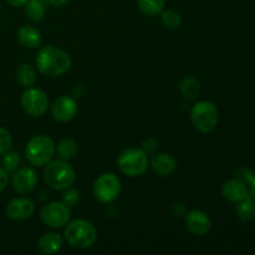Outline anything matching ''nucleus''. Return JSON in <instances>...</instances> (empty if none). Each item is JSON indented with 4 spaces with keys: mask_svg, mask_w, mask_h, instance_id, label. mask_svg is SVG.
<instances>
[{
    "mask_svg": "<svg viewBox=\"0 0 255 255\" xmlns=\"http://www.w3.org/2000/svg\"><path fill=\"white\" fill-rule=\"evenodd\" d=\"M77 151H79L77 142L74 138H70V137L62 138L56 146L57 154H59L60 158L65 159V161H70V159L75 158Z\"/></svg>",
    "mask_w": 255,
    "mask_h": 255,
    "instance_id": "obj_19",
    "label": "nucleus"
},
{
    "mask_svg": "<svg viewBox=\"0 0 255 255\" xmlns=\"http://www.w3.org/2000/svg\"><path fill=\"white\" fill-rule=\"evenodd\" d=\"M36 67L44 76L55 79L66 74L71 69V57L64 50L52 45L41 47L36 55Z\"/></svg>",
    "mask_w": 255,
    "mask_h": 255,
    "instance_id": "obj_1",
    "label": "nucleus"
},
{
    "mask_svg": "<svg viewBox=\"0 0 255 255\" xmlns=\"http://www.w3.org/2000/svg\"><path fill=\"white\" fill-rule=\"evenodd\" d=\"M11 134L4 127H0V154H4L5 152L9 151L11 146Z\"/></svg>",
    "mask_w": 255,
    "mask_h": 255,
    "instance_id": "obj_27",
    "label": "nucleus"
},
{
    "mask_svg": "<svg viewBox=\"0 0 255 255\" xmlns=\"http://www.w3.org/2000/svg\"><path fill=\"white\" fill-rule=\"evenodd\" d=\"M179 89H181V92L183 94L184 97H187V99H196L199 95L201 86H199V82L196 77L186 76L182 79L181 84H179Z\"/></svg>",
    "mask_w": 255,
    "mask_h": 255,
    "instance_id": "obj_21",
    "label": "nucleus"
},
{
    "mask_svg": "<svg viewBox=\"0 0 255 255\" xmlns=\"http://www.w3.org/2000/svg\"><path fill=\"white\" fill-rule=\"evenodd\" d=\"M15 77L21 86L27 89V87L34 86L36 82V70L30 64H21L17 66L15 71Z\"/></svg>",
    "mask_w": 255,
    "mask_h": 255,
    "instance_id": "obj_18",
    "label": "nucleus"
},
{
    "mask_svg": "<svg viewBox=\"0 0 255 255\" xmlns=\"http://www.w3.org/2000/svg\"><path fill=\"white\" fill-rule=\"evenodd\" d=\"M64 246L61 236L57 233H45L40 237L37 242V249L40 253L45 255H51L57 253Z\"/></svg>",
    "mask_w": 255,
    "mask_h": 255,
    "instance_id": "obj_16",
    "label": "nucleus"
},
{
    "mask_svg": "<svg viewBox=\"0 0 255 255\" xmlns=\"http://www.w3.org/2000/svg\"><path fill=\"white\" fill-rule=\"evenodd\" d=\"M121 193V181L115 173L101 174L94 183V196L101 203L116 201Z\"/></svg>",
    "mask_w": 255,
    "mask_h": 255,
    "instance_id": "obj_7",
    "label": "nucleus"
},
{
    "mask_svg": "<svg viewBox=\"0 0 255 255\" xmlns=\"http://www.w3.org/2000/svg\"><path fill=\"white\" fill-rule=\"evenodd\" d=\"M2 167L6 169L7 172H14L19 168L20 163H21V158L16 152H5L2 154Z\"/></svg>",
    "mask_w": 255,
    "mask_h": 255,
    "instance_id": "obj_25",
    "label": "nucleus"
},
{
    "mask_svg": "<svg viewBox=\"0 0 255 255\" xmlns=\"http://www.w3.org/2000/svg\"><path fill=\"white\" fill-rule=\"evenodd\" d=\"M21 106L29 116L41 117L49 109V99L42 90L27 87L21 95Z\"/></svg>",
    "mask_w": 255,
    "mask_h": 255,
    "instance_id": "obj_8",
    "label": "nucleus"
},
{
    "mask_svg": "<svg viewBox=\"0 0 255 255\" xmlns=\"http://www.w3.org/2000/svg\"><path fill=\"white\" fill-rule=\"evenodd\" d=\"M56 153V146H55L52 138L45 134L35 136L27 142L25 148V157L27 162L34 167L46 166Z\"/></svg>",
    "mask_w": 255,
    "mask_h": 255,
    "instance_id": "obj_4",
    "label": "nucleus"
},
{
    "mask_svg": "<svg viewBox=\"0 0 255 255\" xmlns=\"http://www.w3.org/2000/svg\"><path fill=\"white\" fill-rule=\"evenodd\" d=\"M10 6L14 7H20V6H25V5L29 2V0H5Z\"/></svg>",
    "mask_w": 255,
    "mask_h": 255,
    "instance_id": "obj_30",
    "label": "nucleus"
},
{
    "mask_svg": "<svg viewBox=\"0 0 255 255\" xmlns=\"http://www.w3.org/2000/svg\"><path fill=\"white\" fill-rule=\"evenodd\" d=\"M17 40L20 44L27 49H35L41 45V34L36 27L31 25H24L17 31Z\"/></svg>",
    "mask_w": 255,
    "mask_h": 255,
    "instance_id": "obj_17",
    "label": "nucleus"
},
{
    "mask_svg": "<svg viewBox=\"0 0 255 255\" xmlns=\"http://www.w3.org/2000/svg\"><path fill=\"white\" fill-rule=\"evenodd\" d=\"M249 187H251V194L252 197L255 199V177H253V179L251 181V183H249Z\"/></svg>",
    "mask_w": 255,
    "mask_h": 255,
    "instance_id": "obj_32",
    "label": "nucleus"
},
{
    "mask_svg": "<svg viewBox=\"0 0 255 255\" xmlns=\"http://www.w3.org/2000/svg\"><path fill=\"white\" fill-rule=\"evenodd\" d=\"M64 234L67 243L79 249L90 248L97 241L96 227L86 219H74L67 222Z\"/></svg>",
    "mask_w": 255,
    "mask_h": 255,
    "instance_id": "obj_2",
    "label": "nucleus"
},
{
    "mask_svg": "<svg viewBox=\"0 0 255 255\" xmlns=\"http://www.w3.org/2000/svg\"><path fill=\"white\" fill-rule=\"evenodd\" d=\"M80 201V192L77 189L72 188H66L65 192L62 193L61 202L64 204H66L67 207H75Z\"/></svg>",
    "mask_w": 255,
    "mask_h": 255,
    "instance_id": "obj_26",
    "label": "nucleus"
},
{
    "mask_svg": "<svg viewBox=\"0 0 255 255\" xmlns=\"http://www.w3.org/2000/svg\"><path fill=\"white\" fill-rule=\"evenodd\" d=\"M211 219L208 214L201 209H193L186 216V227L194 236H204L211 229Z\"/></svg>",
    "mask_w": 255,
    "mask_h": 255,
    "instance_id": "obj_13",
    "label": "nucleus"
},
{
    "mask_svg": "<svg viewBox=\"0 0 255 255\" xmlns=\"http://www.w3.org/2000/svg\"><path fill=\"white\" fill-rule=\"evenodd\" d=\"M7 183H9V174H7V171L4 167L0 166V193L4 192Z\"/></svg>",
    "mask_w": 255,
    "mask_h": 255,
    "instance_id": "obj_29",
    "label": "nucleus"
},
{
    "mask_svg": "<svg viewBox=\"0 0 255 255\" xmlns=\"http://www.w3.org/2000/svg\"><path fill=\"white\" fill-rule=\"evenodd\" d=\"M50 2H51L52 5H55V6H62V5L66 4L69 0H49Z\"/></svg>",
    "mask_w": 255,
    "mask_h": 255,
    "instance_id": "obj_31",
    "label": "nucleus"
},
{
    "mask_svg": "<svg viewBox=\"0 0 255 255\" xmlns=\"http://www.w3.org/2000/svg\"><path fill=\"white\" fill-rule=\"evenodd\" d=\"M40 217L45 226L50 228H61L66 226L67 222L71 218V211H70V207H67L62 202H50L46 206L42 207Z\"/></svg>",
    "mask_w": 255,
    "mask_h": 255,
    "instance_id": "obj_9",
    "label": "nucleus"
},
{
    "mask_svg": "<svg viewBox=\"0 0 255 255\" xmlns=\"http://www.w3.org/2000/svg\"><path fill=\"white\" fill-rule=\"evenodd\" d=\"M76 174L75 169L69 161L65 159H56L50 161L45 166L44 169V181L46 182L50 188L55 191H65L66 188L74 184Z\"/></svg>",
    "mask_w": 255,
    "mask_h": 255,
    "instance_id": "obj_3",
    "label": "nucleus"
},
{
    "mask_svg": "<svg viewBox=\"0 0 255 255\" xmlns=\"http://www.w3.org/2000/svg\"><path fill=\"white\" fill-rule=\"evenodd\" d=\"M222 196L227 201L239 203L243 199L248 198L249 192L246 183L242 182L241 179H229V181L224 182V184L222 186Z\"/></svg>",
    "mask_w": 255,
    "mask_h": 255,
    "instance_id": "obj_14",
    "label": "nucleus"
},
{
    "mask_svg": "<svg viewBox=\"0 0 255 255\" xmlns=\"http://www.w3.org/2000/svg\"><path fill=\"white\" fill-rule=\"evenodd\" d=\"M120 171L128 177H139L147 172L149 161L142 148H127L117 159Z\"/></svg>",
    "mask_w": 255,
    "mask_h": 255,
    "instance_id": "obj_5",
    "label": "nucleus"
},
{
    "mask_svg": "<svg viewBox=\"0 0 255 255\" xmlns=\"http://www.w3.org/2000/svg\"><path fill=\"white\" fill-rule=\"evenodd\" d=\"M157 147H158V143H157V141L154 138H152V137H149V138L144 139L143 143H142V149H143L144 152H146L147 154H152L156 152Z\"/></svg>",
    "mask_w": 255,
    "mask_h": 255,
    "instance_id": "obj_28",
    "label": "nucleus"
},
{
    "mask_svg": "<svg viewBox=\"0 0 255 255\" xmlns=\"http://www.w3.org/2000/svg\"><path fill=\"white\" fill-rule=\"evenodd\" d=\"M77 102L69 96H60L54 101L51 106V116L59 122H69L76 116Z\"/></svg>",
    "mask_w": 255,
    "mask_h": 255,
    "instance_id": "obj_11",
    "label": "nucleus"
},
{
    "mask_svg": "<svg viewBox=\"0 0 255 255\" xmlns=\"http://www.w3.org/2000/svg\"><path fill=\"white\" fill-rule=\"evenodd\" d=\"M137 5L147 16H157L164 10L166 0H137Z\"/></svg>",
    "mask_w": 255,
    "mask_h": 255,
    "instance_id": "obj_20",
    "label": "nucleus"
},
{
    "mask_svg": "<svg viewBox=\"0 0 255 255\" xmlns=\"http://www.w3.org/2000/svg\"><path fill=\"white\" fill-rule=\"evenodd\" d=\"M237 214L242 222H249L254 219L255 217V203L251 198H246L239 202V206L237 208Z\"/></svg>",
    "mask_w": 255,
    "mask_h": 255,
    "instance_id": "obj_23",
    "label": "nucleus"
},
{
    "mask_svg": "<svg viewBox=\"0 0 255 255\" xmlns=\"http://www.w3.org/2000/svg\"><path fill=\"white\" fill-rule=\"evenodd\" d=\"M149 166L161 177H168L177 169V161L168 153H157L149 161Z\"/></svg>",
    "mask_w": 255,
    "mask_h": 255,
    "instance_id": "obj_15",
    "label": "nucleus"
},
{
    "mask_svg": "<svg viewBox=\"0 0 255 255\" xmlns=\"http://www.w3.org/2000/svg\"><path fill=\"white\" fill-rule=\"evenodd\" d=\"M161 21L164 27L174 30V29H178V27L181 26L182 19H181V15H179L178 12L174 11V10L168 9V10H163V11L161 12Z\"/></svg>",
    "mask_w": 255,
    "mask_h": 255,
    "instance_id": "obj_24",
    "label": "nucleus"
},
{
    "mask_svg": "<svg viewBox=\"0 0 255 255\" xmlns=\"http://www.w3.org/2000/svg\"><path fill=\"white\" fill-rule=\"evenodd\" d=\"M6 216L12 221H26L34 214L35 204L26 197H17L9 202L6 206Z\"/></svg>",
    "mask_w": 255,
    "mask_h": 255,
    "instance_id": "obj_12",
    "label": "nucleus"
},
{
    "mask_svg": "<svg viewBox=\"0 0 255 255\" xmlns=\"http://www.w3.org/2000/svg\"><path fill=\"white\" fill-rule=\"evenodd\" d=\"M37 174L32 167H21L12 176V188L19 194H27L35 189Z\"/></svg>",
    "mask_w": 255,
    "mask_h": 255,
    "instance_id": "obj_10",
    "label": "nucleus"
},
{
    "mask_svg": "<svg viewBox=\"0 0 255 255\" xmlns=\"http://www.w3.org/2000/svg\"><path fill=\"white\" fill-rule=\"evenodd\" d=\"M25 6V14L31 21L39 22L45 17V7L40 0H29Z\"/></svg>",
    "mask_w": 255,
    "mask_h": 255,
    "instance_id": "obj_22",
    "label": "nucleus"
},
{
    "mask_svg": "<svg viewBox=\"0 0 255 255\" xmlns=\"http://www.w3.org/2000/svg\"><path fill=\"white\" fill-rule=\"evenodd\" d=\"M191 121L199 132L208 133L218 125V109L212 101H198L191 110Z\"/></svg>",
    "mask_w": 255,
    "mask_h": 255,
    "instance_id": "obj_6",
    "label": "nucleus"
}]
</instances>
